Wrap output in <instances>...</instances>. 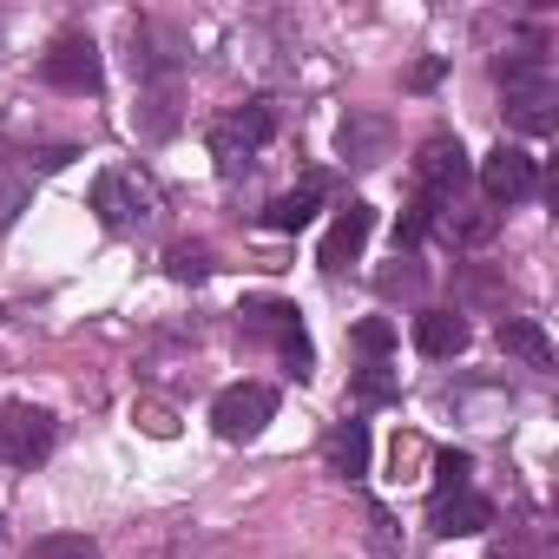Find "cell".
<instances>
[{"label":"cell","instance_id":"1","mask_svg":"<svg viewBox=\"0 0 559 559\" xmlns=\"http://www.w3.org/2000/svg\"><path fill=\"white\" fill-rule=\"evenodd\" d=\"M493 80H500V93H507V119L520 126V132H552V67H546V53L539 47H520V53H507V60H493Z\"/></svg>","mask_w":559,"mask_h":559},{"label":"cell","instance_id":"2","mask_svg":"<svg viewBox=\"0 0 559 559\" xmlns=\"http://www.w3.org/2000/svg\"><path fill=\"white\" fill-rule=\"evenodd\" d=\"M93 211H99L106 230H152L158 224V191H152L145 171L112 165V171L93 178Z\"/></svg>","mask_w":559,"mask_h":559},{"label":"cell","instance_id":"3","mask_svg":"<svg viewBox=\"0 0 559 559\" xmlns=\"http://www.w3.org/2000/svg\"><path fill=\"white\" fill-rule=\"evenodd\" d=\"M270 132H276V112H270L263 99H250V106H237L230 119H217V126H211V158H217V171L237 178V171L270 145Z\"/></svg>","mask_w":559,"mask_h":559},{"label":"cell","instance_id":"4","mask_svg":"<svg viewBox=\"0 0 559 559\" xmlns=\"http://www.w3.org/2000/svg\"><path fill=\"white\" fill-rule=\"evenodd\" d=\"M53 454V415L34 402H8L0 408V467H34Z\"/></svg>","mask_w":559,"mask_h":559},{"label":"cell","instance_id":"5","mask_svg":"<svg viewBox=\"0 0 559 559\" xmlns=\"http://www.w3.org/2000/svg\"><path fill=\"white\" fill-rule=\"evenodd\" d=\"M40 80L53 93H99V40L93 34H60L47 53H40Z\"/></svg>","mask_w":559,"mask_h":559},{"label":"cell","instance_id":"6","mask_svg":"<svg viewBox=\"0 0 559 559\" xmlns=\"http://www.w3.org/2000/svg\"><path fill=\"white\" fill-rule=\"evenodd\" d=\"M270 415H276V389H270V382H237V389H224L217 408H211V421H217L224 441H257V435L270 428Z\"/></svg>","mask_w":559,"mask_h":559},{"label":"cell","instance_id":"7","mask_svg":"<svg viewBox=\"0 0 559 559\" xmlns=\"http://www.w3.org/2000/svg\"><path fill=\"white\" fill-rule=\"evenodd\" d=\"M243 323H250L257 336H276V349H284V362H290L297 376L317 369V349H310V336H304V323H297L290 304H243Z\"/></svg>","mask_w":559,"mask_h":559},{"label":"cell","instance_id":"8","mask_svg":"<svg viewBox=\"0 0 559 559\" xmlns=\"http://www.w3.org/2000/svg\"><path fill=\"white\" fill-rule=\"evenodd\" d=\"M467 185V152H461V139H448V132H435L428 145H421V198H435V204H454V191Z\"/></svg>","mask_w":559,"mask_h":559},{"label":"cell","instance_id":"9","mask_svg":"<svg viewBox=\"0 0 559 559\" xmlns=\"http://www.w3.org/2000/svg\"><path fill=\"white\" fill-rule=\"evenodd\" d=\"M533 158L520 152V145H493L487 158H480V191H487V204L500 211V204H520L526 191H533Z\"/></svg>","mask_w":559,"mask_h":559},{"label":"cell","instance_id":"10","mask_svg":"<svg viewBox=\"0 0 559 559\" xmlns=\"http://www.w3.org/2000/svg\"><path fill=\"white\" fill-rule=\"evenodd\" d=\"M376 237V204H362V198H349V211H336V224H330V237H323V250H317V263L336 276V270H349L356 257H362V243Z\"/></svg>","mask_w":559,"mask_h":559},{"label":"cell","instance_id":"11","mask_svg":"<svg viewBox=\"0 0 559 559\" xmlns=\"http://www.w3.org/2000/svg\"><path fill=\"white\" fill-rule=\"evenodd\" d=\"M428 526H435L441 539H467V533H487V526H493V507H487L480 493H435Z\"/></svg>","mask_w":559,"mask_h":559},{"label":"cell","instance_id":"12","mask_svg":"<svg viewBox=\"0 0 559 559\" xmlns=\"http://www.w3.org/2000/svg\"><path fill=\"white\" fill-rule=\"evenodd\" d=\"M415 349L435 356V362H448V356L467 349V323H461L454 310H421V317H415Z\"/></svg>","mask_w":559,"mask_h":559},{"label":"cell","instance_id":"13","mask_svg":"<svg viewBox=\"0 0 559 559\" xmlns=\"http://www.w3.org/2000/svg\"><path fill=\"white\" fill-rule=\"evenodd\" d=\"M323 461H330V474H343V480L369 474V428H362V421H336V428L323 435Z\"/></svg>","mask_w":559,"mask_h":559},{"label":"cell","instance_id":"14","mask_svg":"<svg viewBox=\"0 0 559 559\" xmlns=\"http://www.w3.org/2000/svg\"><path fill=\"white\" fill-rule=\"evenodd\" d=\"M336 145H343V158H349V165H376V158L389 152V119H376V112H349Z\"/></svg>","mask_w":559,"mask_h":559},{"label":"cell","instance_id":"15","mask_svg":"<svg viewBox=\"0 0 559 559\" xmlns=\"http://www.w3.org/2000/svg\"><path fill=\"white\" fill-rule=\"evenodd\" d=\"M323 191H330L323 178H304L297 191H284V198H270V211H263V224H270V230H304V224L317 217V204H323Z\"/></svg>","mask_w":559,"mask_h":559},{"label":"cell","instance_id":"16","mask_svg":"<svg viewBox=\"0 0 559 559\" xmlns=\"http://www.w3.org/2000/svg\"><path fill=\"white\" fill-rule=\"evenodd\" d=\"M500 349L520 356L526 369H552V343H546V330L526 323V317H500Z\"/></svg>","mask_w":559,"mask_h":559},{"label":"cell","instance_id":"17","mask_svg":"<svg viewBox=\"0 0 559 559\" xmlns=\"http://www.w3.org/2000/svg\"><path fill=\"white\" fill-rule=\"evenodd\" d=\"M27 559H99V546L86 533H47V539L27 546Z\"/></svg>","mask_w":559,"mask_h":559},{"label":"cell","instance_id":"18","mask_svg":"<svg viewBox=\"0 0 559 559\" xmlns=\"http://www.w3.org/2000/svg\"><path fill=\"white\" fill-rule=\"evenodd\" d=\"M349 336H356V349H362V356H389V349H395V323H382V317H362Z\"/></svg>","mask_w":559,"mask_h":559},{"label":"cell","instance_id":"19","mask_svg":"<svg viewBox=\"0 0 559 559\" xmlns=\"http://www.w3.org/2000/svg\"><path fill=\"white\" fill-rule=\"evenodd\" d=\"M467 474H474L467 454H435V493H467Z\"/></svg>","mask_w":559,"mask_h":559},{"label":"cell","instance_id":"20","mask_svg":"<svg viewBox=\"0 0 559 559\" xmlns=\"http://www.w3.org/2000/svg\"><path fill=\"white\" fill-rule=\"evenodd\" d=\"M204 270H211V250L204 243H178L171 250V276H178V284H198Z\"/></svg>","mask_w":559,"mask_h":559},{"label":"cell","instance_id":"21","mask_svg":"<svg viewBox=\"0 0 559 559\" xmlns=\"http://www.w3.org/2000/svg\"><path fill=\"white\" fill-rule=\"evenodd\" d=\"M448 230H454L461 243H487V237L500 230V211H474V217H448Z\"/></svg>","mask_w":559,"mask_h":559},{"label":"cell","instance_id":"22","mask_svg":"<svg viewBox=\"0 0 559 559\" xmlns=\"http://www.w3.org/2000/svg\"><path fill=\"white\" fill-rule=\"evenodd\" d=\"M21 211H27V191H21L14 178H0V237L21 224Z\"/></svg>","mask_w":559,"mask_h":559},{"label":"cell","instance_id":"23","mask_svg":"<svg viewBox=\"0 0 559 559\" xmlns=\"http://www.w3.org/2000/svg\"><path fill=\"white\" fill-rule=\"evenodd\" d=\"M356 395H362V402H389V395H395V382H389V376H362V382H356Z\"/></svg>","mask_w":559,"mask_h":559},{"label":"cell","instance_id":"24","mask_svg":"<svg viewBox=\"0 0 559 559\" xmlns=\"http://www.w3.org/2000/svg\"><path fill=\"white\" fill-rule=\"evenodd\" d=\"M435 80H441V60H421V67H415V73H408V86H415V93H428V86H435Z\"/></svg>","mask_w":559,"mask_h":559}]
</instances>
